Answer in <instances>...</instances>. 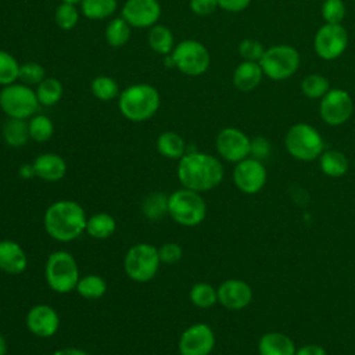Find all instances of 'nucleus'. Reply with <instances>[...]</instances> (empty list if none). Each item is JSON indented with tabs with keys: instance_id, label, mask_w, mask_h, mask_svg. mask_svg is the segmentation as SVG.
<instances>
[{
	"instance_id": "obj_1",
	"label": "nucleus",
	"mask_w": 355,
	"mask_h": 355,
	"mask_svg": "<svg viewBox=\"0 0 355 355\" xmlns=\"http://www.w3.org/2000/svg\"><path fill=\"white\" fill-rule=\"evenodd\" d=\"M176 173L182 187L202 193L222 183L225 169L216 157L207 153L189 151L179 159Z\"/></svg>"
},
{
	"instance_id": "obj_2",
	"label": "nucleus",
	"mask_w": 355,
	"mask_h": 355,
	"mask_svg": "<svg viewBox=\"0 0 355 355\" xmlns=\"http://www.w3.org/2000/svg\"><path fill=\"white\" fill-rule=\"evenodd\" d=\"M86 212L83 207L73 200H58L47 207L43 215L46 233L60 243L76 240L86 232Z\"/></svg>"
},
{
	"instance_id": "obj_3",
	"label": "nucleus",
	"mask_w": 355,
	"mask_h": 355,
	"mask_svg": "<svg viewBox=\"0 0 355 355\" xmlns=\"http://www.w3.org/2000/svg\"><path fill=\"white\" fill-rule=\"evenodd\" d=\"M159 93L148 83H135L119 93V111L132 122H143L155 115L159 108Z\"/></svg>"
},
{
	"instance_id": "obj_4",
	"label": "nucleus",
	"mask_w": 355,
	"mask_h": 355,
	"mask_svg": "<svg viewBox=\"0 0 355 355\" xmlns=\"http://www.w3.org/2000/svg\"><path fill=\"white\" fill-rule=\"evenodd\" d=\"M44 277L54 293L67 294L75 290L80 279L75 257L64 250L51 252L44 265Z\"/></svg>"
},
{
	"instance_id": "obj_5",
	"label": "nucleus",
	"mask_w": 355,
	"mask_h": 355,
	"mask_svg": "<svg viewBox=\"0 0 355 355\" xmlns=\"http://www.w3.org/2000/svg\"><path fill=\"white\" fill-rule=\"evenodd\" d=\"M168 215L187 227L200 225L207 216V202L201 193L182 187L168 196Z\"/></svg>"
},
{
	"instance_id": "obj_6",
	"label": "nucleus",
	"mask_w": 355,
	"mask_h": 355,
	"mask_svg": "<svg viewBox=\"0 0 355 355\" xmlns=\"http://www.w3.org/2000/svg\"><path fill=\"white\" fill-rule=\"evenodd\" d=\"M161 265L158 248L148 243L132 245L123 259L126 276L137 283H147L157 275Z\"/></svg>"
},
{
	"instance_id": "obj_7",
	"label": "nucleus",
	"mask_w": 355,
	"mask_h": 355,
	"mask_svg": "<svg viewBox=\"0 0 355 355\" xmlns=\"http://www.w3.org/2000/svg\"><path fill=\"white\" fill-rule=\"evenodd\" d=\"M286 150L300 161H313L323 153V139L319 132L304 122L293 125L284 137Z\"/></svg>"
},
{
	"instance_id": "obj_8",
	"label": "nucleus",
	"mask_w": 355,
	"mask_h": 355,
	"mask_svg": "<svg viewBox=\"0 0 355 355\" xmlns=\"http://www.w3.org/2000/svg\"><path fill=\"white\" fill-rule=\"evenodd\" d=\"M0 108L8 118L28 119L39 108L36 92L25 83H11L0 92Z\"/></svg>"
},
{
	"instance_id": "obj_9",
	"label": "nucleus",
	"mask_w": 355,
	"mask_h": 355,
	"mask_svg": "<svg viewBox=\"0 0 355 355\" xmlns=\"http://www.w3.org/2000/svg\"><path fill=\"white\" fill-rule=\"evenodd\" d=\"M298 51L288 44H277L263 51L258 61L262 72L272 80H284L290 78L300 67Z\"/></svg>"
},
{
	"instance_id": "obj_10",
	"label": "nucleus",
	"mask_w": 355,
	"mask_h": 355,
	"mask_svg": "<svg viewBox=\"0 0 355 355\" xmlns=\"http://www.w3.org/2000/svg\"><path fill=\"white\" fill-rule=\"evenodd\" d=\"M175 68L187 76L202 75L211 62L207 47L193 39L182 40L172 50Z\"/></svg>"
},
{
	"instance_id": "obj_11",
	"label": "nucleus",
	"mask_w": 355,
	"mask_h": 355,
	"mask_svg": "<svg viewBox=\"0 0 355 355\" xmlns=\"http://www.w3.org/2000/svg\"><path fill=\"white\" fill-rule=\"evenodd\" d=\"M215 347V333L207 323H194L183 330L178 341L180 355H209Z\"/></svg>"
},
{
	"instance_id": "obj_12",
	"label": "nucleus",
	"mask_w": 355,
	"mask_h": 355,
	"mask_svg": "<svg viewBox=\"0 0 355 355\" xmlns=\"http://www.w3.org/2000/svg\"><path fill=\"white\" fill-rule=\"evenodd\" d=\"M319 112L327 125L338 126L351 118L354 101L345 90L330 89L320 100Z\"/></svg>"
},
{
	"instance_id": "obj_13",
	"label": "nucleus",
	"mask_w": 355,
	"mask_h": 355,
	"mask_svg": "<svg viewBox=\"0 0 355 355\" xmlns=\"http://www.w3.org/2000/svg\"><path fill=\"white\" fill-rule=\"evenodd\" d=\"M315 50L323 60H334L347 49L348 35L340 24H326L315 35Z\"/></svg>"
},
{
	"instance_id": "obj_14",
	"label": "nucleus",
	"mask_w": 355,
	"mask_h": 355,
	"mask_svg": "<svg viewBox=\"0 0 355 355\" xmlns=\"http://www.w3.org/2000/svg\"><path fill=\"white\" fill-rule=\"evenodd\" d=\"M250 146L251 140L248 136L237 128H225L218 133L215 139L218 154L225 161L234 164L250 155Z\"/></svg>"
},
{
	"instance_id": "obj_15",
	"label": "nucleus",
	"mask_w": 355,
	"mask_h": 355,
	"mask_svg": "<svg viewBox=\"0 0 355 355\" xmlns=\"http://www.w3.org/2000/svg\"><path fill=\"white\" fill-rule=\"evenodd\" d=\"M233 182L244 194L258 193L266 183V169L255 158H244L233 169Z\"/></svg>"
},
{
	"instance_id": "obj_16",
	"label": "nucleus",
	"mask_w": 355,
	"mask_h": 355,
	"mask_svg": "<svg viewBox=\"0 0 355 355\" xmlns=\"http://www.w3.org/2000/svg\"><path fill=\"white\" fill-rule=\"evenodd\" d=\"M133 28H151L161 17L158 0H128L121 15Z\"/></svg>"
},
{
	"instance_id": "obj_17",
	"label": "nucleus",
	"mask_w": 355,
	"mask_h": 355,
	"mask_svg": "<svg viewBox=\"0 0 355 355\" xmlns=\"http://www.w3.org/2000/svg\"><path fill=\"white\" fill-rule=\"evenodd\" d=\"M25 323L33 336L39 338H49L58 331L60 316L53 306L47 304H37L28 311Z\"/></svg>"
},
{
	"instance_id": "obj_18",
	"label": "nucleus",
	"mask_w": 355,
	"mask_h": 355,
	"mask_svg": "<svg viewBox=\"0 0 355 355\" xmlns=\"http://www.w3.org/2000/svg\"><path fill=\"white\" fill-rule=\"evenodd\" d=\"M218 302L230 311H240L250 305L252 290L248 283L240 279H227L216 288Z\"/></svg>"
},
{
	"instance_id": "obj_19",
	"label": "nucleus",
	"mask_w": 355,
	"mask_h": 355,
	"mask_svg": "<svg viewBox=\"0 0 355 355\" xmlns=\"http://www.w3.org/2000/svg\"><path fill=\"white\" fill-rule=\"evenodd\" d=\"M28 268L25 250L14 240H0V270L7 275H21Z\"/></svg>"
},
{
	"instance_id": "obj_20",
	"label": "nucleus",
	"mask_w": 355,
	"mask_h": 355,
	"mask_svg": "<svg viewBox=\"0 0 355 355\" xmlns=\"http://www.w3.org/2000/svg\"><path fill=\"white\" fill-rule=\"evenodd\" d=\"M35 173L39 179L46 182H58L67 173L65 159L54 153H44L35 158L32 162Z\"/></svg>"
},
{
	"instance_id": "obj_21",
	"label": "nucleus",
	"mask_w": 355,
	"mask_h": 355,
	"mask_svg": "<svg viewBox=\"0 0 355 355\" xmlns=\"http://www.w3.org/2000/svg\"><path fill=\"white\" fill-rule=\"evenodd\" d=\"M295 351L293 340L279 331L263 334L258 343L259 355H295Z\"/></svg>"
},
{
	"instance_id": "obj_22",
	"label": "nucleus",
	"mask_w": 355,
	"mask_h": 355,
	"mask_svg": "<svg viewBox=\"0 0 355 355\" xmlns=\"http://www.w3.org/2000/svg\"><path fill=\"white\" fill-rule=\"evenodd\" d=\"M262 75L263 72L259 62L243 61L233 72V83L241 92H251L261 83Z\"/></svg>"
},
{
	"instance_id": "obj_23",
	"label": "nucleus",
	"mask_w": 355,
	"mask_h": 355,
	"mask_svg": "<svg viewBox=\"0 0 355 355\" xmlns=\"http://www.w3.org/2000/svg\"><path fill=\"white\" fill-rule=\"evenodd\" d=\"M116 230V220L107 212H97L87 218L86 233L97 240H105L111 237Z\"/></svg>"
},
{
	"instance_id": "obj_24",
	"label": "nucleus",
	"mask_w": 355,
	"mask_h": 355,
	"mask_svg": "<svg viewBox=\"0 0 355 355\" xmlns=\"http://www.w3.org/2000/svg\"><path fill=\"white\" fill-rule=\"evenodd\" d=\"M157 151L169 159H180L186 154L184 139L176 132H164L158 136L155 143Z\"/></svg>"
},
{
	"instance_id": "obj_25",
	"label": "nucleus",
	"mask_w": 355,
	"mask_h": 355,
	"mask_svg": "<svg viewBox=\"0 0 355 355\" xmlns=\"http://www.w3.org/2000/svg\"><path fill=\"white\" fill-rule=\"evenodd\" d=\"M1 135H3V140L10 147H22L31 139L26 119H17V118H8V121L3 125Z\"/></svg>"
},
{
	"instance_id": "obj_26",
	"label": "nucleus",
	"mask_w": 355,
	"mask_h": 355,
	"mask_svg": "<svg viewBox=\"0 0 355 355\" xmlns=\"http://www.w3.org/2000/svg\"><path fill=\"white\" fill-rule=\"evenodd\" d=\"M319 164L322 172L330 178H341L348 171V159L338 150L323 151L319 157Z\"/></svg>"
},
{
	"instance_id": "obj_27",
	"label": "nucleus",
	"mask_w": 355,
	"mask_h": 355,
	"mask_svg": "<svg viewBox=\"0 0 355 355\" xmlns=\"http://www.w3.org/2000/svg\"><path fill=\"white\" fill-rule=\"evenodd\" d=\"M147 39H148L150 47L161 55L171 54L172 50L175 49V39H173L172 31L164 25L157 24L151 26Z\"/></svg>"
},
{
	"instance_id": "obj_28",
	"label": "nucleus",
	"mask_w": 355,
	"mask_h": 355,
	"mask_svg": "<svg viewBox=\"0 0 355 355\" xmlns=\"http://www.w3.org/2000/svg\"><path fill=\"white\" fill-rule=\"evenodd\" d=\"M78 294L86 300H98L107 291V282L94 273L85 275L79 279L76 288Z\"/></svg>"
},
{
	"instance_id": "obj_29",
	"label": "nucleus",
	"mask_w": 355,
	"mask_h": 355,
	"mask_svg": "<svg viewBox=\"0 0 355 355\" xmlns=\"http://www.w3.org/2000/svg\"><path fill=\"white\" fill-rule=\"evenodd\" d=\"M36 97L42 105H54L57 104L64 93L62 83L57 78H44L36 87Z\"/></svg>"
},
{
	"instance_id": "obj_30",
	"label": "nucleus",
	"mask_w": 355,
	"mask_h": 355,
	"mask_svg": "<svg viewBox=\"0 0 355 355\" xmlns=\"http://www.w3.org/2000/svg\"><path fill=\"white\" fill-rule=\"evenodd\" d=\"M141 212L150 220L162 219L168 215V196L161 191L148 194L141 202Z\"/></svg>"
},
{
	"instance_id": "obj_31",
	"label": "nucleus",
	"mask_w": 355,
	"mask_h": 355,
	"mask_svg": "<svg viewBox=\"0 0 355 355\" xmlns=\"http://www.w3.org/2000/svg\"><path fill=\"white\" fill-rule=\"evenodd\" d=\"M116 0H82L80 10L89 19H105L116 11Z\"/></svg>"
},
{
	"instance_id": "obj_32",
	"label": "nucleus",
	"mask_w": 355,
	"mask_h": 355,
	"mask_svg": "<svg viewBox=\"0 0 355 355\" xmlns=\"http://www.w3.org/2000/svg\"><path fill=\"white\" fill-rule=\"evenodd\" d=\"M189 298L194 306L207 309L218 302V291L209 283L198 282L190 288Z\"/></svg>"
},
{
	"instance_id": "obj_33",
	"label": "nucleus",
	"mask_w": 355,
	"mask_h": 355,
	"mask_svg": "<svg viewBox=\"0 0 355 355\" xmlns=\"http://www.w3.org/2000/svg\"><path fill=\"white\" fill-rule=\"evenodd\" d=\"M28 129L31 139L37 143H44L50 140L54 133L53 121L43 114H35L33 116H31L28 122Z\"/></svg>"
},
{
	"instance_id": "obj_34",
	"label": "nucleus",
	"mask_w": 355,
	"mask_h": 355,
	"mask_svg": "<svg viewBox=\"0 0 355 355\" xmlns=\"http://www.w3.org/2000/svg\"><path fill=\"white\" fill-rule=\"evenodd\" d=\"M130 39V25L122 18H114L105 28V40L111 47H122Z\"/></svg>"
},
{
	"instance_id": "obj_35",
	"label": "nucleus",
	"mask_w": 355,
	"mask_h": 355,
	"mask_svg": "<svg viewBox=\"0 0 355 355\" xmlns=\"http://www.w3.org/2000/svg\"><path fill=\"white\" fill-rule=\"evenodd\" d=\"M92 93L101 101H111L119 97V86L115 79L107 75H98L92 80Z\"/></svg>"
},
{
	"instance_id": "obj_36",
	"label": "nucleus",
	"mask_w": 355,
	"mask_h": 355,
	"mask_svg": "<svg viewBox=\"0 0 355 355\" xmlns=\"http://www.w3.org/2000/svg\"><path fill=\"white\" fill-rule=\"evenodd\" d=\"M21 64L8 51L0 50V85L7 86L14 83L19 76Z\"/></svg>"
},
{
	"instance_id": "obj_37",
	"label": "nucleus",
	"mask_w": 355,
	"mask_h": 355,
	"mask_svg": "<svg viewBox=\"0 0 355 355\" xmlns=\"http://www.w3.org/2000/svg\"><path fill=\"white\" fill-rule=\"evenodd\" d=\"M301 90L308 98H320L330 90V83L324 76L312 73L302 79Z\"/></svg>"
},
{
	"instance_id": "obj_38",
	"label": "nucleus",
	"mask_w": 355,
	"mask_h": 355,
	"mask_svg": "<svg viewBox=\"0 0 355 355\" xmlns=\"http://www.w3.org/2000/svg\"><path fill=\"white\" fill-rule=\"evenodd\" d=\"M54 19L55 24L62 31H69L72 28L76 26L78 21H79V12L75 7V4L71 3H61L57 8H55V14H54Z\"/></svg>"
},
{
	"instance_id": "obj_39",
	"label": "nucleus",
	"mask_w": 355,
	"mask_h": 355,
	"mask_svg": "<svg viewBox=\"0 0 355 355\" xmlns=\"http://www.w3.org/2000/svg\"><path fill=\"white\" fill-rule=\"evenodd\" d=\"M46 78L44 68L35 61H28L21 64L19 67V76L25 85H39Z\"/></svg>"
},
{
	"instance_id": "obj_40",
	"label": "nucleus",
	"mask_w": 355,
	"mask_h": 355,
	"mask_svg": "<svg viewBox=\"0 0 355 355\" xmlns=\"http://www.w3.org/2000/svg\"><path fill=\"white\" fill-rule=\"evenodd\" d=\"M322 17L327 24H340L345 17L343 0H324L322 4Z\"/></svg>"
},
{
	"instance_id": "obj_41",
	"label": "nucleus",
	"mask_w": 355,
	"mask_h": 355,
	"mask_svg": "<svg viewBox=\"0 0 355 355\" xmlns=\"http://www.w3.org/2000/svg\"><path fill=\"white\" fill-rule=\"evenodd\" d=\"M263 46L261 42L254 39H244L239 46V53L244 61H255L258 62L263 54Z\"/></svg>"
},
{
	"instance_id": "obj_42",
	"label": "nucleus",
	"mask_w": 355,
	"mask_h": 355,
	"mask_svg": "<svg viewBox=\"0 0 355 355\" xmlns=\"http://www.w3.org/2000/svg\"><path fill=\"white\" fill-rule=\"evenodd\" d=\"M158 254H159L161 263L172 265L180 261V258L183 257V248L180 247V244L169 241V243H164L158 248Z\"/></svg>"
},
{
	"instance_id": "obj_43",
	"label": "nucleus",
	"mask_w": 355,
	"mask_h": 355,
	"mask_svg": "<svg viewBox=\"0 0 355 355\" xmlns=\"http://www.w3.org/2000/svg\"><path fill=\"white\" fill-rule=\"evenodd\" d=\"M270 150H272V146H270L268 139H265L262 136H257L251 140L250 154L252 155V158H255L258 161H262V159L269 157Z\"/></svg>"
},
{
	"instance_id": "obj_44",
	"label": "nucleus",
	"mask_w": 355,
	"mask_h": 355,
	"mask_svg": "<svg viewBox=\"0 0 355 355\" xmlns=\"http://www.w3.org/2000/svg\"><path fill=\"white\" fill-rule=\"evenodd\" d=\"M190 10L200 17L211 15L218 6V0H190Z\"/></svg>"
},
{
	"instance_id": "obj_45",
	"label": "nucleus",
	"mask_w": 355,
	"mask_h": 355,
	"mask_svg": "<svg viewBox=\"0 0 355 355\" xmlns=\"http://www.w3.org/2000/svg\"><path fill=\"white\" fill-rule=\"evenodd\" d=\"M251 0H218V6L229 12H239L250 6Z\"/></svg>"
},
{
	"instance_id": "obj_46",
	"label": "nucleus",
	"mask_w": 355,
	"mask_h": 355,
	"mask_svg": "<svg viewBox=\"0 0 355 355\" xmlns=\"http://www.w3.org/2000/svg\"><path fill=\"white\" fill-rule=\"evenodd\" d=\"M295 355H327L324 348L316 344H306L295 351Z\"/></svg>"
},
{
	"instance_id": "obj_47",
	"label": "nucleus",
	"mask_w": 355,
	"mask_h": 355,
	"mask_svg": "<svg viewBox=\"0 0 355 355\" xmlns=\"http://www.w3.org/2000/svg\"><path fill=\"white\" fill-rule=\"evenodd\" d=\"M51 355H89L86 351L76 347H65L54 351Z\"/></svg>"
},
{
	"instance_id": "obj_48",
	"label": "nucleus",
	"mask_w": 355,
	"mask_h": 355,
	"mask_svg": "<svg viewBox=\"0 0 355 355\" xmlns=\"http://www.w3.org/2000/svg\"><path fill=\"white\" fill-rule=\"evenodd\" d=\"M18 175H19L22 179H31V178L36 176L33 164H24V165H21V166H19V171H18Z\"/></svg>"
},
{
	"instance_id": "obj_49",
	"label": "nucleus",
	"mask_w": 355,
	"mask_h": 355,
	"mask_svg": "<svg viewBox=\"0 0 355 355\" xmlns=\"http://www.w3.org/2000/svg\"><path fill=\"white\" fill-rule=\"evenodd\" d=\"M7 340L6 337L0 333V355H7Z\"/></svg>"
},
{
	"instance_id": "obj_50",
	"label": "nucleus",
	"mask_w": 355,
	"mask_h": 355,
	"mask_svg": "<svg viewBox=\"0 0 355 355\" xmlns=\"http://www.w3.org/2000/svg\"><path fill=\"white\" fill-rule=\"evenodd\" d=\"M164 65H165L166 68H175V61H173L172 54L164 55Z\"/></svg>"
},
{
	"instance_id": "obj_51",
	"label": "nucleus",
	"mask_w": 355,
	"mask_h": 355,
	"mask_svg": "<svg viewBox=\"0 0 355 355\" xmlns=\"http://www.w3.org/2000/svg\"><path fill=\"white\" fill-rule=\"evenodd\" d=\"M82 0H61V3H71V4H76V3H80Z\"/></svg>"
}]
</instances>
